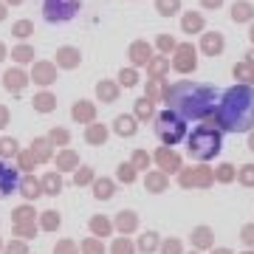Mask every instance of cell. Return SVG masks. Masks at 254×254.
Here are the masks:
<instances>
[{
  "instance_id": "cell-59",
  "label": "cell",
  "mask_w": 254,
  "mask_h": 254,
  "mask_svg": "<svg viewBox=\"0 0 254 254\" xmlns=\"http://www.w3.org/2000/svg\"><path fill=\"white\" fill-rule=\"evenodd\" d=\"M249 150H254V130L249 133Z\"/></svg>"
},
{
  "instance_id": "cell-36",
  "label": "cell",
  "mask_w": 254,
  "mask_h": 254,
  "mask_svg": "<svg viewBox=\"0 0 254 254\" xmlns=\"http://www.w3.org/2000/svg\"><path fill=\"white\" fill-rule=\"evenodd\" d=\"M155 46H158V51H164V54H170V51L175 54V48H178V43H175V37H173V34H158V40H155Z\"/></svg>"
},
{
  "instance_id": "cell-15",
  "label": "cell",
  "mask_w": 254,
  "mask_h": 254,
  "mask_svg": "<svg viewBox=\"0 0 254 254\" xmlns=\"http://www.w3.org/2000/svg\"><path fill=\"white\" fill-rule=\"evenodd\" d=\"M155 161L161 164V170H170V173L181 170V155L175 153V150H170V147H161V150L155 153Z\"/></svg>"
},
{
  "instance_id": "cell-40",
  "label": "cell",
  "mask_w": 254,
  "mask_h": 254,
  "mask_svg": "<svg viewBox=\"0 0 254 254\" xmlns=\"http://www.w3.org/2000/svg\"><path fill=\"white\" fill-rule=\"evenodd\" d=\"M133 167H136V170H147V167H150V155L144 153V150H136V153H133Z\"/></svg>"
},
{
  "instance_id": "cell-32",
  "label": "cell",
  "mask_w": 254,
  "mask_h": 254,
  "mask_svg": "<svg viewBox=\"0 0 254 254\" xmlns=\"http://www.w3.org/2000/svg\"><path fill=\"white\" fill-rule=\"evenodd\" d=\"M48 141L54 147H68V141H71V133L65 130V127H54L51 133H48Z\"/></svg>"
},
{
  "instance_id": "cell-14",
  "label": "cell",
  "mask_w": 254,
  "mask_h": 254,
  "mask_svg": "<svg viewBox=\"0 0 254 254\" xmlns=\"http://www.w3.org/2000/svg\"><path fill=\"white\" fill-rule=\"evenodd\" d=\"M138 130V119L136 116H127V113H122V116H116V122H113V133L122 138H130L136 136Z\"/></svg>"
},
{
  "instance_id": "cell-50",
  "label": "cell",
  "mask_w": 254,
  "mask_h": 254,
  "mask_svg": "<svg viewBox=\"0 0 254 254\" xmlns=\"http://www.w3.org/2000/svg\"><path fill=\"white\" fill-rule=\"evenodd\" d=\"M14 215H17V218H28V215H31V209H28V206H20Z\"/></svg>"
},
{
  "instance_id": "cell-60",
  "label": "cell",
  "mask_w": 254,
  "mask_h": 254,
  "mask_svg": "<svg viewBox=\"0 0 254 254\" xmlns=\"http://www.w3.org/2000/svg\"><path fill=\"white\" fill-rule=\"evenodd\" d=\"M246 57H249L246 63H249V65H254V51H249V54H246Z\"/></svg>"
},
{
  "instance_id": "cell-53",
  "label": "cell",
  "mask_w": 254,
  "mask_h": 254,
  "mask_svg": "<svg viewBox=\"0 0 254 254\" xmlns=\"http://www.w3.org/2000/svg\"><path fill=\"white\" fill-rule=\"evenodd\" d=\"M116 254H130V249H127L125 243H119V246H116Z\"/></svg>"
},
{
  "instance_id": "cell-9",
  "label": "cell",
  "mask_w": 254,
  "mask_h": 254,
  "mask_svg": "<svg viewBox=\"0 0 254 254\" xmlns=\"http://www.w3.org/2000/svg\"><path fill=\"white\" fill-rule=\"evenodd\" d=\"M127 57H130L133 68H138V65H150V60H153V46H150L147 40H136V43H130Z\"/></svg>"
},
{
  "instance_id": "cell-10",
  "label": "cell",
  "mask_w": 254,
  "mask_h": 254,
  "mask_svg": "<svg viewBox=\"0 0 254 254\" xmlns=\"http://www.w3.org/2000/svg\"><path fill=\"white\" fill-rule=\"evenodd\" d=\"M14 190H20V175L14 167H6V164L0 161V198H6L11 195Z\"/></svg>"
},
{
  "instance_id": "cell-2",
  "label": "cell",
  "mask_w": 254,
  "mask_h": 254,
  "mask_svg": "<svg viewBox=\"0 0 254 254\" xmlns=\"http://www.w3.org/2000/svg\"><path fill=\"white\" fill-rule=\"evenodd\" d=\"M218 125L229 133H252L254 130V88L252 85H235L220 96Z\"/></svg>"
},
{
  "instance_id": "cell-61",
  "label": "cell",
  "mask_w": 254,
  "mask_h": 254,
  "mask_svg": "<svg viewBox=\"0 0 254 254\" xmlns=\"http://www.w3.org/2000/svg\"><path fill=\"white\" fill-rule=\"evenodd\" d=\"M249 37H252V43H254V23H252V28H249Z\"/></svg>"
},
{
  "instance_id": "cell-46",
  "label": "cell",
  "mask_w": 254,
  "mask_h": 254,
  "mask_svg": "<svg viewBox=\"0 0 254 254\" xmlns=\"http://www.w3.org/2000/svg\"><path fill=\"white\" fill-rule=\"evenodd\" d=\"M9 108H6V105H0V130H3V127L9 125Z\"/></svg>"
},
{
  "instance_id": "cell-22",
  "label": "cell",
  "mask_w": 254,
  "mask_h": 254,
  "mask_svg": "<svg viewBox=\"0 0 254 254\" xmlns=\"http://www.w3.org/2000/svg\"><path fill=\"white\" fill-rule=\"evenodd\" d=\"M170 71V57H153L150 65H147V73L150 79H164V73Z\"/></svg>"
},
{
  "instance_id": "cell-25",
  "label": "cell",
  "mask_w": 254,
  "mask_h": 254,
  "mask_svg": "<svg viewBox=\"0 0 254 254\" xmlns=\"http://www.w3.org/2000/svg\"><path fill=\"white\" fill-rule=\"evenodd\" d=\"M20 192H23L26 198H37V195L43 192V184L37 181L34 175H23V178H20Z\"/></svg>"
},
{
  "instance_id": "cell-1",
  "label": "cell",
  "mask_w": 254,
  "mask_h": 254,
  "mask_svg": "<svg viewBox=\"0 0 254 254\" xmlns=\"http://www.w3.org/2000/svg\"><path fill=\"white\" fill-rule=\"evenodd\" d=\"M164 102H167V110L178 113L181 119H206L218 110V91L195 82H175V85H167Z\"/></svg>"
},
{
  "instance_id": "cell-24",
  "label": "cell",
  "mask_w": 254,
  "mask_h": 254,
  "mask_svg": "<svg viewBox=\"0 0 254 254\" xmlns=\"http://www.w3.org/2000/svg\"><path fill=\"white\" fill-rule=\"evenodd\" d=\"M79 167V155L73 153V150H60L57 153V170H76Z\"/></svg>"
},
{
  "instance_id": "cell-6",
  "label": "cell",
  "mask_w": 254,
  "mask_h": 254,
  "mask_svg": "<svg viewBox=\"0 0 254 254\" xmlns=\"http://www.w3.org/2000/svg\"><path fill=\"white\" fill-rule=\"evenodd\" d=\"M173 68L178 73H192L195 68H198V51H195V46H192V43H181V46L175 48Z\"/></svg>"
},
{
  "instance_id": "cell-49",
  "label": "cell",
  "mask_w": 254,
  "mask_h": 254,
  "mask_svg": "<svg viewBox=\"0 0 254 254\" xmlns=\"http://www.w3.org/2000/svg\"><path fill=\"white\" fill-rule=\"evenodd\" d=\"M93 229H96V232H108V223H105V220H93Z\"/></svg>"
},
{
  "instance_id": "cell-5",
  "label": "cell",
  "mask_w": 254,
  "mask_h": 254,
  "mask_svg": "<svg viewBox=\"0 0 254 254\" xmlns=\"http://www.w3.org/2000/svg\"><path fill=\"white\" fill-rule=\"evenodd\" d=\"M79 11V0H46L43 3V14L48 23H65Z\"/></svg>"
},
{
  "instance_id": "cell-21",
  "label": "cell",
  "mask_w": 254,
  "mask_h": 254,
  "mask_svg": "<svg viewBox=\"0 0 254 254\" xmlns=\"http://www.w3.org/2000/svg\"><path fill=\"white\" fill-rule=\"evenodd\" d=\"M181 28L187 31V34H200V31H203V14L187 11V14L181 17Z\"/></svg>"
},
{
  "instance_id": "cell-19",
  "label": "cell",
  "mask_w": 254,
  "mask_h": 254,
  "mask_svg": "<svg viewBox=\"0 0 254 254\" xmlns=\"http://www.w3.org/2000/svg\"><path fill=\"white\" fill-rule=\"evenodd\" d=\"M96 96H99V102H105V105H110V102L119 99V85L110 79H102L99 85H96Z\"/></svg>"
},
{
  "instance_id": "cell-28",
  "label": "cell",
  "mask_w": 254,
  "mask_h": 254,
  "mask_svg": "<svg viewBox=\"0 0 254 254\" xmlns=\"http://www.w3.org/2000/svg\"><path fill=\"white\" fill-rule=\"evenodd\" d=\"M232 73H235V79H240L243 85H252L254 82V65H249V63H237L235 68H232Z\"/></svg>"
},
{
  "instance_id": "cell-27",
  "label": "cell",
  "mask_w": 254,
  "mask_h": 254,
  "mask_svg": "<svg viewBox=\"0 0 254 254\" xmlns=\"http://www.w3.org/2000/svg\"><path fill=\"white\" fill-rule=\"evenodd\" d=\"M155 11L161 17H173L181 11V0H155Z\"/></svg>"
},
{
  "instance_id": "cell-41",
  "label": "cell",
  "mask_w": 254,
  "mask_h": 254,
  "mask_svg": "<svg viewBox=\"0 0 254 254\" xmlns=\"http://www.w3.org/2000/svg\"><path fill=\"white\" fill-rule=\"evenodd\" d=\"M17 164H20V170H31L37 164V158H34L31 150H26V153H17Z\"/></svg>"
},
{
  "instance_id": "cell-58",
  "label": "cell",
  "mask_w": 254,
  "mask_h": 254,
  "mask_svg": "<svg viewBox=\"0 0 254 254\" xmlns=\"http://www.w3.org/2000/svg\"><path fill=\"white\" fill-rule=\"evenodd\" d=\"M3 3H6V6H20L23 0H3Z\"/></svg>"
},
{
  "instance_id": "cell-34",
  "label": "cell",
  "mask_w": 254,
  "mask_h": 254,
  "mask_svg": "<svg viewBox=\"0 0 254 254\" xmlns=\"http://www.w3.org/2000/svg\"><path fill=\"white\" fill-rule=\"evenodd\" d=\"M164 187H167V175L164 173H147V190L161 192Z\"/></svg>"
},
{
  "instance_id": "cell-23",
  "label": "cell",
  "mask_w": 254,
  "mask_h": 254,
  "mask_svg": "<svg viewBox=\"0 0 254 254\" xmlns=\"http://www.w3.org/2000/svg\"><path fill=\"white\" fill-rule=\"evenodd\" d=\"M31 105H34L37 113H51V110L57 108V96H54V93H48V91H43V93H37V96H34Z\"/></svg>"
},
{
  "instance_id": "cell-17",
  "label": "cell",
  "mask_w": 254,
  "mask_h": 254,
  "mask_svg": "<svg viewBox=\"0 0 254 254\" xmlns=\"http://www.w3.org/2000/svg\"><path fill=\"white\" fill-rule=\"evenodd\" d=\"M232 20H235V23H252L254 6L249 0H235V3H232Z\"/></svg>"
},
{
  "instance_id": "cell-37",
  "label": "cell",
  "mask_w": 254,
  "mask_h": 254,
  "mask_svg": "<svg viewBox=\"0 0 254 254\" xmlns=\"http://www.w3.org/2000/svg\"><path fill=\"white\" fill-rule=\"evenodd\" d=\"M93 190H96L93 195H96L99 200H108L110 195H113V184H110L108 178H102V181H96V184H93Z\"/></svg>"
},
{
  "instance_id": "cell-20",
  "label": "cell",
  "mask_w": 254,
  "mask_h": 254,
  "mask_svg": "<svg viewBox=\"0 0 254 254\" xmlns=\"http://www.w3.org/2000/svg\"><path fill=\"white\" fill-rule=\"evenodd\" d=\"M51 141H48V136H40V138H34L31 141V153H34V158L37 161H48L51 155H54V150H51Z\"/></svg>"
},
{
  "instance_id": "cell-29",
  "label": "cell",
  "mask_w": 254,
  "mask_h": 254,
  "mask_svg": "<svg viewBox=\"0 0 254 254\" xmlns=\"http://www.w3.org/2000/svg\"><path fill=\"white\" fill-rule=\"evenodd\" d=\"M133 116H136L138 122H147V119H153V116H155L153 102L147 99V96H141V99L136 102V113H133Z\"/></svg>"
},
{
  "instance_id": "cell-44",
  "label": "cell",
  "mask_w": 254,
  "mask_h": 254,
  "mask_svg": "<svg viewBox=\"0 0 254 254\" xmlns=\"http://www.w3.org/2000/svg\"><path fill=\"white\" fill-rule=\"evenodd\" d=\"M93 181V170L91 167H79V173H76V184H88Z\"/></svg>"
},
{
  "instance_id": "cell-62",
  "label": "cell",
  "mask_w": 254,
  "mask_h": 254,
  "mask_svg": "<svg viewBox=\"0 0 254 254\" xmlns=\"http://www.w3.org/2000/svg\"><path fill=\"white\" fill-rule=\"evenodd\" d=\"M220 254H226V252H220Z\"/></svg>"
},
{
  "instance_id": "cell-4",
  "label": "cell",
  "mask_w": 254,
  "mask_h": 254,
  "mask_svg": "<svg viewBox=\"0 0 254 254\" xmlns=\"http://www.w3.org/2000/svg\"><path fill=\"white\" fill-rule=\"evenodd\" d=\"M155 133H158L164 147H173L187 136V122L178 113H173V110H164V113L155 116Z\"/></svg>"
},
{
  "instance_id": "cell-16",
  "label": "cell",
  "mask_w": 254,
  "mask_h": 254,
  "mask_svg": "<svg viewBox=\"0 0 254 254\" xmlns=\"http://www.w3.org/2000/svg\"><path fill=\"white\" fill-rule=\"evenodd\" d=\"M209 181H212V170H206V167H192V170L181 173L184 187H190V184H209Z\"/></svg>"
},
{
  "instance_id": "cell-57",
  "label": "cell",
  "mask_w": 254,
  "mask_h": 254,
  "mask_svg": "<svg viewBox=\"0 0 254 254\" xmlns=\"http://www.w3.org/2000/svg\"><path fill=\"white\" fill-rule=\"evenodd\" d=\"M246 240H249V243H254V229H246Z\"/></svg>"
},
{
  "instance_id": "cell-11",
  "label": "cell",
  "mask_w": 254,
  "mask_h": 254,
  "mask_svg": "<svg viewBox=\"0 0 254 254\" xmlns=\"http://www.w3.org/2000/svg\"><path fill=\"white\" fill-rule=\"evenodd\" d=\"M223 48H226V40L220 31H206V34L200 37V51L206 57H218L223 54Z\"/></svg>"
},
{
  "instance_id": "cell-35",
  "label": "cell",
  "mask_w": 254,
  "mask_h": 254,
  "mask_svg": "<svg viewBox=\"0 0 254 254\" xmlns=\"http://www.w3.org/2000/svg\"><path fill=\"white\" fill-rule=\"evenodd\" d=\"M136 82H138L136 68H122V71H119V85H122V88H133Z\"/></svg>"
},
{
  "instance_id": "cell-55",
  "label": "cell",
  "mask_w": 254,
  "mask_h": 254,
  "mask_svg": "<svg viewBox=\"0 0 254 254\" xmlns=\"http://www.w3.org/2000/svg\"><path fill=\"white\" fill-rule=\"evenodd\" d=\"M6 254H23V246H11V249H9Z\"/></svg>"
},
{
  "instance_id": "cell-8",
  "label": "cell",
  "mask_w": 254,
  "mask_h": 254,
  "mask_svg": "<svg viewBox=\"0 0 254 254\" xmlns=\"http://www.w3.org/2000/svg\"><path fill=\"white\" fill-rule=\"evenodd\" d=\"M28 82H31V76H28L23 68H9V71H3V88L9 93H23Z\"/></svg>"
},
{
  "instance_id": "cell-7",
  "label": "cell",
  "mask_w": 254,
  "mask_h": 254,
  "mask_svg": "<svg viewBox=\"0 0 254 254\" xmlns=\"http://www.w3.org/2000/svg\"><path fill=\"white\" fill-rule=\"evenodd\" d=\"M31 82L34 85H43V88H48V85H54L57 82V65L48 63V60H40V63H34V68H31Z\"/></svg>"
},
{
  "instance_id": "cell-30",
  "label": "cell",
  "mask_w": 254,
  "mask_h": 254,
  "mask_svg": "<svg viewBox=\"0 0 254 254\" xmlns=\"http://www.w3.org/2000/svg\"><path fill=\"white\" fill-rule=\"evenodd\" d=\"M40 184H43V192H48V195H57V192L63 190V178H60V173H48Z\"/></svg>"
},
{
  "instance_id": "cell-47",
  "label": "cell",
  "mask_w": 254,
  "mask_h": 254,
  "mask_svg": "<svg viewBox=\"0 0 254 254\" xmlns=\"http://www.w3.org/2000/svg\"><path fill=\"white\" fill-rule=\"evenodd\" d=\"M46 226H48V229H54V226H60V218H57L54 212H46Z\"/></svg>"
},
{
  "instance_id": "cell-39",
  "label": "cell",
  "mask_w": 254,
  "mask_h": 254,
  "mask_svg": "<svg viewBox=\"0 0 254 254\" xmlns=\"http://www.w3.org/2000/svg\"><path fill=\"white\" fill-rule=\"evenodd\" d=\"M237 178H240L246 187H254V164H246V167H240V170H237Z\"/></svg>"
},
{
  "instance_id": "cell-42",
  "label": "cell",
  "mask_w": 254,
  "mask_h": 254,
  "mask_svg": "<svg viewBox=\"0 0 254 254\" xmlns=\"http://www.w3.org/2000/svg\"><path fill=\"white\" fill-rule=\"evenodd\" d=\"M133 178H136V167H133V164H122V167H119V181L130 184Z\"/></svg>"
},
{
  "instance_id": "cell-18",
  "label": "cell",
  "mask_w": 254,
  "mask_h": 254,
  "mask_svg": "<svg viewBox=\"0 0 254 254\" xmlns=\"http://www.w3.org/2000/svg\"><path fill=\"white\" fill-rule=\"evenodd\" d=\"M85 141H88V144L102 147L105 141H108V127L96 125V122H93V125H88V127H85Z\"/></svg>"
},
{
  "instance_id": "cell-54",
  "label": "cell",
  "mask_w": 254,
  "mask_h": 254,
  "mask_svg": "<svg viewBox=\"0 0 254 254\" xmlns=\"http://www.w3.org/2000/svg\"><path fill=\"white\" fill-rule=\"evenodd\" d=\"M3 20H6V3L0 0V23H3Z\"/></svg>"
},
{
  "instance_id": "cell-56",
  "label": "cell",
  "mask_w": 254,
  "mask_h": 254,
  "mask_svg": "<svg viewBox=\"0 0 254 254\" xmlns=\"http://www.w3.org/2000/svg\"><path fill=\"white\" fill-rule=\"evenodd\" d=\"M153 237H155V235H147V237H144V243H141V246H144V249H150V246H153Z\"/></svg>"
},
{
  "instance_id": "cell-12",
  "label": "cell",
  "mask_w": 254,
  "mask_h": 254,
  "mask_svg": "<svg viewBox=\"0 0 254 254\" xmlns=\"http://www.w3.org/2000/svg\"><path fill=\"white\" fill-rule=\"evenodd\" d=\"M71 116H73V122H79V125H93V122H96V105L88 102V99L73 102Z\"/></svg>"
},
{
  "instance_id": "cell-52",
  "label": "cell",
  "mask_w": 254,
  "mask_h": 254,
  "mask_svg": "<svg viewBox=\"0 0 254 254\" xmlns=\"http://www.w3.org/2000/svg\"><path fill=\"white\" fill-rule=\"evenodd\" d=\"M6 57H9V48H6V46H3V43H0V63H3Z\"/></svg>"
},
{
  "instance_id": "cell-43",
  "label": "cell",
  "mask_w": 254,
  "mask_h": 254,
  "mask_svg": "<svg viewBox=\"0 0 254 254\" xmlns=\"http://www.w3.org/2000/svg\"><path fill=\"white\" fill-rule=\"evenodd\" d=\"M215 175H218L220 181H232V178H235V167H232V164H220Z\"/></svg>"
},
{
  "instance_id": "cell-31",
  "label": "cell",
  "mask_w": 254,
  "mask_h": 254,
  "mask_svg": "<svg viewBox=\"0 0 254 254\" xmlns=\"http://www.w3.org/2000/svg\"><path fill=\"white\" fill-rule=\"evenodd\" d=\"M11 34L17 37V40H26V37L34 34V23H31V20H17V23L11 26Z\"/></svg>"
},
{
  "instance_id": "cell-26",
  "label": "cell",
  "mask_w": 254,
  "mask_h": 254,
  "mask_svg": "<svg viewBox=\"0 0 254 254\" xmlns=\"http://www.w3.org/2000/svg\"><path fill=\"white\" fill-rule=\"evenodd\" d=\"M11 60H14L17 65L34 63V48L26 46V43H23V46H14V48H11Z\"/></svg>"
},
{
  "instance_id": "cell-51",
  "label": "cell",
  "mask_w": 254,
  "mask_h": 254,
  "mask_svg": "<svg viewBox=\"0 0 254 254\" xmlns=\"http://www.w3.org/2000/svg\"><path fill=\"white\" fill-rule=\"evenodd\" d=\"M85 249H88V254H99V246H96V243H88Z\"/></svg>"
},
{
  "instance_id": "cell-13",
  "label": "cell",
  "mask_w": 254,
  "mask_h": 254,
  "mask_svg": "<svg viewBox=\"0 0 254 254\" xmlns=\"http://www.w3.org/2000/svg\"><path fill=\"white\" fill-rule=\"evenodd\" d=\"M79 63H82L79 48H73V46H63V48H57V68L73 71V68H79Z\"/></svg>"
},
{
  "instance_id": "cell-48",
  "label": "cell",
  "mask_w": 254,
  "mask_h": 254,
  "mask_svg": "<svg viewBox=\"0 0 254 254\" xmlns=\"http://www.w3.org/2000/svg\"><path fill=\"white\" fill-rule=\"evenodd\" d=\"M200 6H203V9H220L223 0H200Z\"/></svg>"
},
{
  "instance_id": "cell-33",
  "label": "cell",
  "mask_w": 254,
  "mask_h": 254,
  "mask_svg": "<svg viewBox=\"0 0 254 254\" xmlns=\"http://www.w3.org/2000/svg\"><path fill=\"white\" fill-rule=\"evenodd\" d=\"M11 155H17V138L3 136L0 138V158H11Z\"/></svg>"
},
{
  "instance_id": "cell-45",
  "label": "cell",
  "mask_w": 254,
  "mask_h": 254,
  "mask_svg": "<svg viewBox=\"0 0 254 254\" xmlns=\"http://www.w3.org/2000/svg\"><path fill=\"white\" fill-rule=\"evenodd\" d=\"M136 218H133V212H122V218H119V226L122 229H133Z\"/></svg>"
},
{
  "instance_id": "cell-38",
  "label": "cell",
  "mask_w": 254,
  "mask_h": 254,
  "mask_svg": "<svg viewBox=\"0 0 254 254\" xmlns=\"http://www.w3.org/2000/svg\"><path fill=\"white\" fill-rule=\"evenodd\" d=\"M161 82L164 79H150V82H147V99H150V102H155L158 96H164V91H167V88H164Z\"/></svg>"
},
{
  "instance_id": "cell-3",
  "label": "cell",
  "mask_w": 254,
  "mask_h": 254,
  "mask_svg": "<svg viewBox=\"0 0 254 254\" xmlns=\"http://www.w3.org/2000/svg\"><path fill=\"white\" fill-rule=\"evenodd\" d=\"M187 150L192 158L198 161H209L220 153V130L215 125H198L187 138Z\"/></svg>"
}]
</instances>
